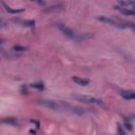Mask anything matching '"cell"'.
Instances as JSON below:
<instances>
[{
  "label": "cell",
  "mask_w": 135,
  "mask_h": 135,
  "mask_svg": "<svg viewBox=\"0 0 135 135\" xmlns=\"http://www.w3.org/2000/svg\"><path fill=\"white\" fill-rule=\"evenodd\" d=\"M97 19L99 21L110 24L112 26H115V28H118V29H128V28L131 29V25H132V23L126 22V21L119 20V19H115V18L107 17V16H99V17H97Z\"/></svg>",
  "instance_id": "obj_1"
},
{
  "label": "cell",
  "mask_w": 135,
  "mask_h": 135,
  "mask_svg": "<svg viewBox=\"0 0 135 135\" xmlns=\"http://www.w3.org/2000/svg\"><path fill=\"white\" fill-rule=\"evenodd\" d=\"M72 97L75 98V99L79 100V101H82V102H86V103H95L97 106H100V107H105V103L101 99L99 98H96V97H93V96H90V95H75L73 94Z\"/></svg>",
  "instance_id": "obj_2"
},
{
  "label": "cell",
  "mask_w": 135,
  "mask_h": 135,
  "mask_svg": "<svg viewBox=\"0 0 135 135\" xmlns=\"http://www.w3.org/2000/svg\"><path fill=\"white\" fill-rule=\"evenodd\" d=\"M37 103H39L42 107L49 108V109L54 110V111L64 110V105H62V102H57V101L50 100V99H40V100H37Z\"/></svg>",
  "instance_id": "obj_3"
},
{
  "label": "cell",
  "mask_w": 135,
  "mask_h": 135,
  "mask_svg": "<svg viewBox=\"0 0 135 135\" xmlns=\"http://www.w3.org/2000/svg\"><path fill=\"white\" fill-rule=\"evenodd\" d=\"M58 29L61 31V33L64 34L65 36H67V37H69L71 39L76 40V38H77V33H75V32L72 31L71 29L67 28L66 25H64V24H58Z\"/></svg>",
  "instance_id": "obj_4"
},
{
  "label": "cell",
  "mask_w": 135,
  "mask_h": 135,
  "mask_svg": "<svg viewBox=\"0 0 135 135\" xmlns=\"http://www.w3.org/2000/svg\"><path fill=\"white\" fill-rule=\"evenodd\" d=\"M13 22H15L18 25L21 26H28V28H32L35 25V21L34 20H23V19H13Z\"/></svg>",
  "instance_id": "obj_5"
},
{
  "label": "cell",
  "mask_w": 135,
  "mask_h": 135,
  "mask_svg": "<svg viewBox=\"0 0 135 135\" xmlns=\"http://www.w3.org/2000/svg\"><path fill=\"white\" fill-rule=\"evenodd\" d=\"M117 10L122 13L123 15H127V16H135V8H130V7H123V6H120V5H117L115 6Z\"/></svg>",
  "instance_id": "obj_6"
},
{
  "label": "cell",
  "mask_w": 135,
  "mask_h": 135,
  "mask_svg": "<svg viewBox=\"0 0 135 135\" xmlns=\"http://www.w3.org/2000/svg\"><path fill=\"white\" fill-rule=\"evenodd\" d=\"M119 95L122 98H124V99H127V100L135 99V92L134 91H130V90H127V91H120Z\"/></svg>",
  "instance_id": "obj_7"
},
{
  "label": "cell",
  "mask_w": 135,
  "mask_h": 135,
  "mask_svg": "<svg viewBox=\"0 0 135 135\" xmlns=\"http://www.w3.org/2000/svg\"><path fill=\"white\" fill-rule=\"evenodd\" d=\"M72 80H73L74 82H76V85H79V86H88L90 85V80L87 79V78H82V77H78V76H73V78H72Z\"/></svg>",
  "instance_id": "obj_8"
},
{
  "label": "cell",
  "mask_w": 135,
  "mask_h": 135,
  "mask_svg": "<svg viewBox=\"0 0 135 135\" xmlns=\"http://www.w3.org/2000/svg\"><path fill=\"white\" fill-rule=\"evenodd\" d=\"M1 4H2V6L4 7V10L7 12V13H10V14H18V13H22L24 10L23 8H12V7H10V6H7L4 2H1Z\"/></svg>",
  "instance_id": "obj_9"
},
{
  "label": "cell",
  "mask_w": 135,
  "mask_h": 135,
  "mask_svg": "<svg viewBox=\"0 0 135 135\" xmlns=\"http://www.w3.org/2000/svg\"><path fill=\"white\" fill-rule=\"evenodd\" d=\"M3 123H7V124H12V126H17L18 124V120L14 117H10V118H3L2 119Z\"/></svg>",
  "instance_id": "obj_10"
},
{
  "label": "cell",
  "mask_w": 135,
  "mask_h": 135,
  "mask_svg": "<svg viewBox=\"0 0 135 135\" xmlns=\"http://www.w3.org/2000/svg\"><path fill=\"white\" fill-rule=\"evenodd\" d=\"M26 49L24 47H21V46H15L13 49H12V52H23L25 51Z\"/></svg>",
  "instance_id": "obj_11"
},
{
  "label": "cell",
  "mask_w": 135,
  "mask_h": 135,
  "mask_svg": "<svg viewBox=\"0 0 135 135\" xmlns=\"http://www.w3.org/2000/svg\"><path fill=\"white\" fill-rule=\"evenodd\" d=\"M31 87L34 88V89H38V90H43V89H44V86H43V84H41V82H38V84H32Z\"/></svg>",
  "instance_id": "obj_12"
},
{
  "label": "cell",
  "mask_w": 135,
  "mask_h": 135,
  "mask_svg": "<svg viewBox=\"0 0 135 135\" xmlns=\"http://www.w3.org/2000/svg\"><path fill=\"white\" fill-rule=\"evenodd\" d=\"M62 5H54V6H52V7H49L48 10H46V11H50V12H53V11H59V10H62Z\"/></svg>",
  "instance_id": "obj_13"
},
{
  "label": "cell",
  "mask_w": 135,
  "mask_h": 135,
  "mask_svg": "<svg viewBox=\"0 0 135 135\" xmlns=\"http://www.w3.org/2000/svg\"><path fill=\"white\" fill-rule=\"evenodd\" d=\"M124 126H126V128H127L128 130H132V124L129 122V120L124 119Z\"/></svg>",
  "instance_id": "obj_14"
},
{
  "label": "cell",
  "mask_w": 135,
  "mask_h": 135,
  "mask_svg": "<svg viewBox=\"0 0 135 135\" xmlns=\"http://www.w3.org/2000/svg\"><path fill=\"white\" fill-rule=\"evenodd\" d=\"M117 127H118V131H119V133H120V135H124V133H123V131H122V129H121V127H120V126L118 124V126H117Z\"/></svg>",
  "instance_id": "obj_15"
},
{
  "label": "cell",
  "mask_w": 135,
  "mask_h": 135,
  "mask_svg": "<svg viewBox=\"0 0 135 135\" xmlns=\"http://www.w3.org/2000/svg\"><path fill=\"white\" fill-rule=\"evenodd\" d=\"M131 29H132V30L135 32V25H133V24H132V25H131Z\"/></svg>",
  "instance_id": "obj_16"
},
{
  "label": "cell",
  "mask_w": 135,
  "mask_h": 135,
  "mask_svg": "<svg viewBox=\"0 0 135 135\" xmlns=\"http://www.w3.org/2000/svg\"><path fill=\"white\" fill-rule=\"evenodd\" d=\"M36 133V131H34V130H31V134H35Z\"/></svg>",
  "instance_id": "obj_17"
},
{
  "label": "cell",
  "mask_w": 135,
  "mask_h": 135,
  "mask_svg": "<svg viewBox=\"0 0 135 135\" xmlns=\"http://www.w3.org/2000/svg\"><path fill=\"white\" fill-rule=\"evenodd\" d=\"M133 117H134V118H135V116H133Z\"/></svg>",
  "instance_id": "obj_18"
}]
</instances>
